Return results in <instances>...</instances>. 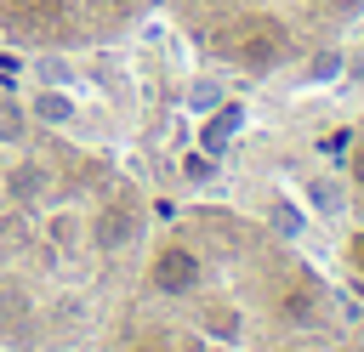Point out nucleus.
Listing matches in <instances>:
<instances>
[{
  "mask_svg": "<svg viewBox=\"0 0 364 352\" xmlns=\"http://www.w3.org/2000/svg\"><path fill=\"white\" fill-rule=\"evenodd\" d=\"M330 6H341V11H347V6H358V0H330Z\"/></svg>",
  "mask_w": 364,
  "mask_h": 352,
  "instance_id": "9",
  "label": "nucleus"
},
{
  "mask_svg": "<svg viewBox=\"0 0 364 352\" xmlns=\"http://www.w3.org/2000/svg\"><path fill=\"white\" fill-rule=\"evenodd\" d=\"M28 131V119H23V108H11V102H0V142H17Z\"/></svg>",
  "mask_w": 364,
  "mask_h": 352,
  "instance_id": "6",
  "label": "nucleus"
},
{
  "mask_svg": "<svg viewBox=\"0 0 364 352\" xmlns=\"http://www.w3.org/2000/svg\"><path fill=\"white\" fill-rule=\"evenodd\" d=\"M154 290H165V295H182V290H193L199 284V261H193V250H182V244H171V250H159V261H154Z\"/></svg>",
  "mask_w": 364,
  "mask_h": 352,
  "instance_id": "3",
  "label": "nucleus"
},
{
  "mask_svg": "<svg viewBox=\"0 0 364 352\" xmlns=\"http://www.w3.org/2000/svg\"><path fill=\"white\" fill-rule=\"evenodd\" d=\"M353 182H358V187H364V148H358V153H353Z\"/></svg>",
  "mask_w": 364,
  "mask_h": 352,
  "instance_id": "8",
  "label": "nucleus"
},
{
  "mask_svg": "<svg viewBox=\"0 0 364 352\" xmlns=\"http://www.w3.org/2000/svg\"><path fill=\"white\" fill-rule=\"evenodd\" d=\"M74 11V0H0V23L11 34H51L63 28Z\"/></svg>",
  "mask_w": 364,
  "mask_h": 352,
  "instance_id": "2",
  "label": "nucleus"
},
{
  "mask_svg": "<svg viewBox=\"0 0 364 352\" xmlns=\"http://www.w3.org/2000/svg\"><path fill=\"white\" fill-rule=\"evenodd\" d=\"M228 40H233V57H239L245 68H273V62L284 57V23H273V17H250V23H239Z\"/></svg>",
  "mask_w": 364,
  "mask_h": 352,
  "instance_id": "1",
  "label": "nucleus"
},
{
  "mask_svg": "<svg viewBox=\"0 0 364 352\" xmlns=\"http://www.w3.org/2000/svg\"><path fill=\"white\" fill-rule=\"evenodd\" d=\"M131 233H136V221H131L125 210H102V216H97V244H102V250L131 244Z\"/></svg>",
  "mask_w": 364,
  "mask_h": 352,
  "instance_id": "4",
  "label": "nucleus"
},
{
  "mask_svg": "<svg viewBox=\"0 0 364 352\" xmlns=\"http://www.w3.org/2000/svg\"><path fill=\"white\" fill-rule=\"evenodd\" d=\"M279 318L307 324V318H313V290H284V295H279Z\"/></svg>",
  "mask_w": 364,
  "mask_h": 352,
  "instance_id": "5",
  "label": "nucleus"
},
{
  "mask_svg": "<svg viewBox=\"0 0 364 352\" xmlns=\"http://www.w3.org/2000/svg\"><path fill=\"white\" fill-rule=\"evenodd\" d=\"M358 261H364V250H358Z\"/></svg>",
  "mask_w": 364,
  "mask_h": 352,
  "instance_id": "11",
  "label": "nucleus"
},
{
  "mask_svg": "<svg viewBox=\"0 0 364 352\" xmlns=\"http://www.w3.org/2000/svg\"><path fill=\"white\" fill-rule=\"evenodd\" d=\"M136 352H165V346H136Z\"/></svg>",
  "mask_w": 364,
  "mask_h": 352,
  "instance_id": "10",
  "label": "nucleus"
},
{
  "mask_svg": "<svg viewBox=\"0 0 364 352\" xmlns=\"http://www.w3.org/2000/svg\"><path fill=\"white\" fill-rule=\"evenodd\" d=\"M40 114H46V119H63L68 108H63V97H46V102H40Z\"/></svg>",
  "mask_w": 364,
  "mask_h": 352,
  "instance_id": "7",
  "label": "nucleus"
}]
</instances>
